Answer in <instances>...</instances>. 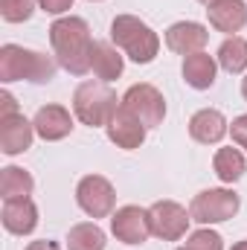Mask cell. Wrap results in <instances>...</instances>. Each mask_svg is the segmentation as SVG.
Wrapping results in <instances>:
<instances>
[{
  "label": "cell",
  "mask_w": 247,
  "mask_h": 250,
  "mask_svg": "<svg viewBox=\"0 0 247 250\" xmlns=\"http://www.w3.org/2000/svg\"><path fill=\"white\" fill-rule=\"evenodd\" d=\"M50 44L59 67H64L73 76H87L90 73V59H93V35L84 18L64 15L56 18L50 26Z\"/></svg>",
  "instance_id": "obj_1"
},
{
  "label": "cell",
  "mask_w": 247,
  "mask_h": 250,
  "mask_svg": "<svg viewBox=\"0 0 247 250\" xmlns=\"http://www.w3.org/2000/svg\"><path fill=\"white\" fill-rule=\"evenodd\" d=\"M186 250H224V239L215 233V230H209V227H201V230H195V233H189V239H186Z\"/></svg>",
  "instance_id": "obj_24"
},
{
  "label": "cell",
  "mask_w": 247,
  "mask_h": 250,
  "mask_svg": "<svg viewBox=\"0 0 247 250\" xmlns=\"http://www.w3.org/2000/svg\"><path fill=\"white\" fill-rule=\"evenodd\" d=\"M120 105H123L125 111H131L145 128H157V125H163V120H166V99H163V93H160L154 84H148V82L131 84V87L125 90V96H123Z\"/></svg>",
  "instance_id": "obj_7"
},
{
  "label": "cell",
  "mask_w": 247,
  "mask_h": 250,
  "mask_svg": "<svg viewBox=\"0 0 247 250\" xmlns=\"http://www.w3.org/2000/svg\"><path fill=\"white\" fill-rule=\"evenodd\" d=\"M242 96H245V102H247V76L242 79Z\"/></svg>",
  "instance_id": "obj_30"
},
{
  "label": "cell",
  "mask_w": 247,
  "mask_h": 250,
  "mask_svg": "<svg viewBox=\"0 0 247 250\" xmlns=\"http://www.w3.org/2000/svg\"><path fill=\"white\" fill-rule=\"evenodd\" d=\"M23 250H62V245H56L50 239H41V242H29Z\"/></svg>",
  "instance_id": "obj_28"
},
{
  "label": "cell",
  "mask_w": 247,
  "mask_h": 250,
  "mask_svg": "<svg viewBox=\"0 0 247 250\" xmlns=\"http://www.w3.org/2000/svg\"><path fill=\"white\" fill-rule=\"evenodd\" d=\"M73 117H76V114H70L64 105H44V108H38L32 125H35V134H38L41 140L59 143L64 137H70V131H73Z\"/></svg>",
  "instance_id": "obj_15"
},
{
  "label": "cell",
  "mask_w": 247,
  "mask_h": 250,
  "mask_svg": "<svg viewBox=\"0 0 247 250\" xmlns=\"http://www.w3.org/2000/svg\"><path fill=\"white\" fill-rule=\"evenodd\" d=\"M189 209L178 201H154L148 207V224H151V236H157L160 242H181L189 230Z\"/></svg>",
  "instance_id": "obj_8"
},
{
  "label": "cell",
  "mask_w": 247,
  "mask_h": 250,
  "mask_svg": "<svg viewBox=\"0 0 247 250\" xmlns=\"http://www.w3.org/2000/svg\"><path fill=\"white\" fill-rule=\"evenodd\" d=\"M166 47L172 50V53H178V56H192V53H204V47H206V41H209V32H206V26L204 23H198V21H178V23H172L169 29H166Z\"/></svg>",
  "instance_id": "obj_12"
},
{
  "label": "cell",
  "mask_w": 247,
  "mask_h": 250,
  "mask_svg": "<svg viewBox=\"0 0 247 250\" xmlns=\"http://www.w3.org/2000/svg\"><path fill=\"white\" fill-rule=\"evenodd\" d=\"M9 114H21L18 111V102L9 90H0V117H9Z\"/></svg>",
  "instance_id": "obj_27"
},
{
  "label": "cell",
  "mask_w": 247,
  "mask_h": 250,
  "mask_svg": "<svg viewBox=\"0 0 247 250\" xmlns=\"http://www.w3.org/2000/svg\"><path fill=\"white\" fill-rule=\"evenodd\" d=\"M105 134H108V140H111L117 148L134 151V148H140V146L145 143L148 128L140 123L131 111H125L123 105H120V108L114 111V117L108 120V125H105Z\"/></svg>",
  "instance_id": "obj_10"
},
{
  "label": "cell",
  "mask_w": 247,
  "mask_h": 250,
  "mask_svg": "<svg viewBox=\"0 0 247 250\" xmlns=\"http://www.w3.org/2000/svg\"><path fill=\"white\" fill-rule=\"evenodd\" d=\"M32 140H35V125L29 123L23 114L0 117V151L6 157H15V154L29 151L32 148Z\"/></svg>",
  "instance_id": "obj_11"
},
{
  "label": "cell",
  "mask_w": 247,
  "mask_h": 250,
  "mask_svg": "<svg viewBox=\"0 0 247 250\" xmlns=\"http://www.w3.org/2000/svg\"><path fill=\"white\" fill-rule=\"evenodd\" d=\"M38 6H41V12H47V15H64V12H70L73 0H38Z\"/></svg>",
  "instance_id": "obj_26"
},
{
  "label": "cell",
  "mask_w": 247,
  "mask_h": 250,
  "mask_svg": "<svg viewBox=\"0 0 247 250\" xmlns=\"http://www.w3.org/2000/svg\"><path fill=\"white\" fill-rule=\"evenodd\" d=\"M111 233L117 236V242L123 245H145L148 236H151V224H148V209L137 207V204H128L114 209L111 215Z\"/></svg>",
  "instance_id": "obj_9"
},
{
  "label": "cell",
  "mask_w": 247,
  "mask_h": 250,
  "mask_svg": "<svg viewBox=\"0 0 247 250\" xmlns=\"http://www.w3.org/2000/svg\"><path fill=\"white\" fill-rule=\"evenodd\" d=\"M76 204L93 221L108 218L114 215V207H117V189L105 175H84L76 187Z\"/></svg>",
  "instance_id": "obj_6"
},
{
  "label": "cell",
  "mask_w": 247,
  "mask_h": 250,
  "mask_svg": "<svg viewBox=\"0 0 247 250\" xmlns=\"http://www.w3.org/2000/svg\"><path fill=\"white\" fill-rule=\"evenodd\" d=\"M230 134V123L218 108H201L189 120V137L201 146H215Z\"/></svg>",
  "instance_id": "obj_13"
},
{
  "label": "cell",
  "mask_w": 247,
  "mask_h": 250,
  "mask_svg": "<svg viewBox=\"0 0 247 250\" xmlns=\"http://www.w3.org/2000/svg\"><path fill=\"white\" fill-rule=\"evenodd\" d=\"M0 221L6 227V233H12V236H29L38 227V207L32 204V198L3 201Z\"/></svg>",
  "instance_id": "obj_16"
},
{
  "label": "cell",
  "mask_w": 247,
  "mask_h": 250,
  "mask_svg": "<svg viewBox=\"0 0 247 250\" xmlns=\"http://www.w3.org/2000/svg\"><path fill=\"white\" fill-rule=\"evenodd\" d=\"M230 137H233V146H239V148L247 151V114H242V117L233 120V125H230Z\"/></svg>",
  "instance_id": "obj_25"
},
{
  "label": "cell",
  "mask_w": 247,
  "mask_h": 250,
  "mask_svg": "<svg viewBox=\"0 0 247 250\" xmlns=\"http://www.w3.org/2000/svg\"><path fill=\"white\" fill-rule=\"evenodd\" d=\"M35 189V178L21 169V166H6L0 172V198L3 201H18V198H29Z\"/></svg>",
  "instance_id": "obj_20"
},
{
  "label": "cell",
  "mask_w": 247,
  "mask_h": 250,
  "mask_svg": "<svg viewBox=\"0 0 247 250\" xmlns=\"http://www.w3.org/2000/svg\"><path fill=\"white\" fill-rule=\"evenodd\" d=\"M212 169H215V175H218V181L221 184H236V181H242L247 172V160L245 154H242V148L236 146H227V148H218L215 151V157H212Z\"/></svg>",
  "instance_id": "obj_19"
},
{
  "label": "cell",
  "mask_w": 247,
  "mask_h": 250,
  "mask_svg": "<svg viewBox=\"0 0 247 250\" xmlns=\"http://www.w3.org/2000/svg\"><path fill=\"white\" fill-rule=\"evenodd\" d=\"M198 3H204V6H209V3H215V0H198Z\"/></svg>",
  "instance_id": "obj_31"
},
{
  "label": "cell",
  "mask_w": 247,
  "mask_h": 250,
  "mask_svg": "<svg viewBox=\"0 0 247 250\" xmlns=\"http://www.w3.org/2000/svg\"><path fill=\"white\" fill-rule=\"evenodd\" d=\"M175 250H186V248H175Z\"/></svg>",
  "instance_id": "obj_32"
},
{
  "label": "cell",
  "mask_w": 247,
  "mask_h": 250,
  "mask_svg": "<svg viewBox=\"0 0 247 250\" xmlns=\"http://www.w3.org/2000/svg\"><path fill=\"white\" fill-rule=\"evenodd\" d=\"M108 236L96 221H82L73 224L67 233V250H105Z\"/></svg>",
  "instance_id": "obj_21"
},
{
  "label": "cell",
  "mask_w": 247,
  "mask_h": 250,
  "mask_svg": "<svg viewBox=\"0 0 247 250\" xmlns=\"http://www.w3.org/2000/svg\"><path fill=\"white\" fill-rule=\"evenodd\" d=\"M90 3H99V0H90Z\"/></svg>",
  "instance_id": "obj_33"
},
{
  "label": "cell",
  "mask_w": 247,
  "mask_h": 250,
  "mask_svg": "<svg viewBox=\"0 0 247 250\" xmlns=\"http://www.w3.org/2000/svg\"><path fill=\"white\" fill-rule=\"evenodd\" d=\"M90 70L99 82H114L120 79L125 70V56L123 50L114 44V41H96L93 44V59H90Z\"/></svg>",
  "instance_id": "obj_17"
},
{
  "label": "cell",
  "mask_w": 247,
  "mask_h": 250,
  "mask_svg": "<svg viewBox=\"0 0 247 250\" xmlns=\"http://www.w3.org/2000/svg\"><path fill=\"white\" fill-rule=\"evenodd\" d=\"M181 73L192 90H209L215 84V76H218V62L209 53H192L184 59Z\"/></svg>",
  "instance_id": "obj_18"
},
{
  "label": "cell",
  "mask_w": 247,
  "mask_h": 250,
  "mask_svg": "<svg viewBox=\"0 0 247 250\" xmlns=\"http://www.w3.org/2000/svg\"><path fill=\"white\" fill-rule=\"evenodd\" d=\"M230 250H247V239H242V242H236V245H233Z\"/></svg>",
  "instance_id": "obj_29"
},
{
  "label": "cell",
  "mask_w": 247,
  "mask_h": 250,
  "mask_svg": "<svg viewBox=\"0 0 247 250\" xmlns=\"http://www.w3.org/2000/svg\"><path fill=\"white\" fill-rule=\"evenodd\" d=\"M111 41L134 64H151L160 53V35L137 15H117L111 21Z\"/></svg>",
  "instance_id": "obj_3"
},
{
  "label": "cell",
  "mask_w": 247,
  "mask_h": 250,
  "mask_svg": "<svg viewBox=\"0 0 247 250\" xmlns=\"http://www.w3.org/2000/svg\"><path fill=\"white\" fill-rule=\"evenodd\" d=\"M239 207H242V198L233 189H227V187L204 189V192H198L189 201V215H192V221L209 227V224H221V221L236 218Z\"/></svg>",
  "instance_id": "obj_5"
},
{
  "label": "cell",
  "mask_w": 247,
  "mask_h": 250,
  "mask_svg": "<svg viewBox=\"0 0 247 250\" xmlns=\"http://www.w3.org/2000/svg\"><path fill=\"white\" fill-rule=\"evenodd\" d=\"M38 0H0V18L6 23H23L32 18Z\"/></svg>",
  "instance_id": "obj_23"
},
{
  "label": "cell",
  "mask_w": 247,
  "mask_h": 250,
  "mask_svg": "<svg viewBox=\"0 0 247 250\" xmlns=\"http://www.w3.org/2000/svg\"><path fill=\"white\" fill-rule=\"evenodd\" d=\"M206 18L215 32H224L230 38L247 26V3L245 0H215L206 6Z\"/></svg>",
  "instance_id": "obj_14"
},
{
  "label": "cell",
  "mask_w": 247,
  "mask_h": 250,
  "mask_svg": "<svg viewBox=\"0 0 247 250\" xmlns=\"http://www.w3.org/2000/svg\"><path fill=\"white\" fill-rule=\"evenodd\" d=\"M59 62L56 56L26 50L21 44H3L0 47V82H32V84H47L56 79Z\"/></svg>",
  "instance_id": "obj_2"
},
{
  "label": "cell",
  "mask_w": 247,
  "mask_h": 250,
  "mask_svg": "<svg viewBox=\"0 0 247 250\" xmlns=\"http://www.w3.org/2000/svg\"><path fill=\"white\" fill-rule=\"evenodd\" d=\"M123 99H117V90L108 82H82L73 93V114L82 125L105 128Z\"/></svg>",
  "instance_id": "obj_4"
},
{
  "label": "cell",
  "mask_w": 247,
  "mask_h": 250,
  "mask_svg": "<svg viewBox=\"0 0 247 250\" xmlns=\"http://www.w3.org/2000/svg\"><path fill=\"white\" fill-rule=\"evenodd\" d=\"M218 67L230 76H239L247 70V41L242 35H230L224 38V44L218 47V56H215Z\"/></svg>",
  "instance_id": "obj_22"
}]
</instances>
